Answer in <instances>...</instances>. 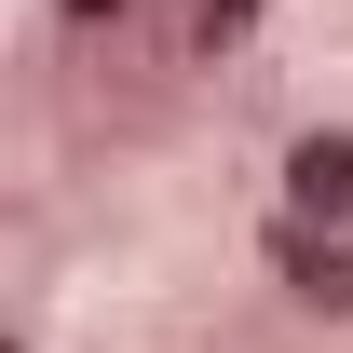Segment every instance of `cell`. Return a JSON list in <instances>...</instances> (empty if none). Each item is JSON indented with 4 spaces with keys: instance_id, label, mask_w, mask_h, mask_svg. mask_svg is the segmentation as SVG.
Wrapping results in <instances>:
<instances>
[{
    "instance_id": "6da1fadb",
    "label": "cell",
    "mask_w": 353,
    "mask_h": 353,
    "mask_svg": "<svg viewBox=\"0 0 353 353\" xmlns=\"http://www.w3.org/2000/svg\"><path fill=\"white\" fill-rule=\"evenodd\" d=\"M272 272H285V299H312V312H353V245L326 218H285L272 231Z\"/></svg>"
},
{
    "instance_id": "7a4b0ae2",
    "label": "cell",
    "mask_w": 353,
    "mask_h": 353,
    "mask_svg": "<svg viewBox=\"0 0 353 353\" xmlns=\"http://www.w3.org/2000/svg\"><path fill=\"white\" fill-rule=\"evenodd\" d=\"M285 218H353V136H299L285 150Z\"/></svg>"
},
{
    "instance_id": "3957f363",
    "label": "cell",
    "mask_w": 353,
    "mask_h": 353,
    "mask_svg": "<svg viewBox=\"0 0 353 353\" xmlns=\"http://www.w3.org/2000/svg\"><path fill=\"white\" fill-rule=\"evenodd\" d=\"M259 14H272V0H190V41L218 54V41H245V28H259Z\"/></svg>"
},
{
    "instance_id": "277c9868",
    "label": "cell",
    "mask_w": 353,
    "mask_h": 353,
    "mask_svg": "<svg viewBox=\"0 0 353 353\" xmlns=\"http://www.w3.org/2000/svg\"><path fill=\"white\" fill-rule=\"evenodd\" d=\"M68 14H123V0H68Z\"/></svg>"
}]
</instances>
